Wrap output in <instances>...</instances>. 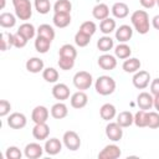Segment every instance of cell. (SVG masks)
Wrapping results in <instances>:
<instances>
[{
	"instance_id": "5bb4252c",
	"label": "cell",
	"mask_w": 159,
	"mask_h": 159,
	"mask_svg": "<svg viewBox=\"0 0 159 159\" xmlns=\"http://www.w3.org/2000/svg\"><path fill=\"white\" fill-rule=\"evenodd\" d=\"M88 102V96L83 92V91H78V92H75L72 96H71V106L76 109H81L83 108Z\"/></svg>"
},
{
	"instance_id": "b9f144b4",
	"label": "cell",
	"mask_w": 159,
	"mask_h": 159,
	"mask_svg": "<svg viewBox=\"0 0 159 159\" xmlns=\"http://www.w3.org/2000/svg\"><path fill=\"white\" fill-rule=\"evenodd\" d=\"M147 127L155 129L159 128V113L158 112H148V124Z\"/></svg>"
},
{
	"instance_id": "816d5d0a",
	"label": "cell",
	"mask_w": 159,
	"mask_h": 159,
	"mask_svg": "<svg viewBox=\"0 0 159 159\" xmlns=\"http://www.w3.org/2000/svg\"><path fill=\"white\" fill-rule=\"evenodd\" d=\"M1 9H4L5 7V0H1V6H0Z\"/></svg>"
},
{
	"instance_id": "836d02e7",
	"label": "cell",
	"mask_w": 159,
	"mask_h": 159,
	"mask_svg": "<svg viewBox=\"0 0 159 159\" xmlns=\"http://www.w3.org/2000/svg\"><path fill=\"white\" fill-rule=\"evenodd\" d=\"M130 53H132V50H130V47H129L125 42L119 43V45L116 47V50H114L116 57H118V58H120V60L128 58V57L130 56Z\"/></svg>"
},
{
	"instance_id": "83f0119b",
	"label": "cell",
	"mask_w": 159,
	"mask_h": 159,
	"mask_svg": "<svg viewBox=\"0 0 159 159\" xmlns=\"http://www.w3.org/2000/svg\"><path fill=\"white\" fill-rule=\"evenodd\" d=\"M16 24V17L11 12H2L0 15V26L4 29L14 27Z\"/></svg>"
},
{
	"instance_id": "4fadbf2b",
	"label": "cell",
	"mask_w": 159,
	"mask_h": 159,
	"mask_svg": "<svg viewBox=\"0 0 159 159\" xmlns=\"http://www.w3.org/2000/svg\"><path fill=\"white\" fill-rule=\"evenodd\" d=\"M153 103H154V97H153V94H150L148 92H142L137 97V104L140 109L148 111L153 107Z\"/></svg>"
},
{
	"instance_id": "ac0fdd59",
	"label": "cell",
	"mask_w": 159,
	"mask_h": 159,
	"mask_svg": "<svg viewBox=\"0 0 159 159\" xmlns=\"http://www.w3.org/2000/svg\"><path fill=\"white\" fill-rule=\"evenodd\" d=\"M133 36V29L129 25H120L116 30V39L119 42H127Z\"/></svg>"
},
{
	"instance_id": "d6a6232c",
	"label": "cell",
	"mask_w": 159,
	"mask_h": 159,
	"mask_svg": "<svg viewBox=\"0 0 159 159\" xmlns=\"http://www.w3.org/2000/svg\"><path fill=\"white\" fill-rule=\"evenodd\" d=\"M17 32H20L22 36H25L27 40H31L35 36V26L30 22H24L22 25H20V27L17 29Z\"/></svg>"
},
{
	"instance_id": "44dd1931",
	"label": "cell",
	"mask_w": 159,
	"mask_h": 159,
	"mask_svg": "<svg viewBox=\"0 0 159 159\" xmlns=\"http://www.w3.org/2000/svg\"><path fill=\"white\" fill-rule=\"evenodd\" d=\"M68 114V109H67V106L62 102H58V103H55L52 107H51V116L55 118V119H63L65 117H67Z\"/></svg>"
},
{
	"instance_id": "7402d4cb",
	"label": "cell",
	"mask_w": 159,
	"mask_h": 159,
	"mask_svg": "<svg viewBox=\"0 0 159 159\" xmlns=\"http://www.w3.org/2000/svg\"><path fill=\"white\" fill-rule=\"evenodd\" d=\"M92 15H93L94 19L102 21V20H104V19H107V17L109 16V7H108L106 4L99 2V4H97V5L92 9Z\"/></svg>"
},
{
	"instance_id": "d590c367",
	"label": "cell",
	"mask_w": 159,
	"mask_h": 159,
	"mask_svg": "<svg viewBox=\"0 0 159 159\" xmlns=\"http://www.w3.org/2000/svg\"><path fill=\"white\" fill-rule=\"evenodd\" d=\"M134 124L139 128H144L148 124V112L144 109L138 111L134 114Z\"/></svg>"
},
{
	"instance_id": "1f68e13d",
	"label": "cell",
	"mask_w": 159,
	"mask_h": 159,
	"mask_svg": "<svg viewBox=\"0 0 159 159\" xmlns=\"http://www.w3.org/2000/svg\"><path fill=\"white\" fill-rule=\"evenodd\" d=\"M58 56H61V57H70V58L76 60V57H77V50H76L72 45L65 43V45H62V46L60 47V50H58Z\"/></svg>"
},
{
	"instance_id": "277c9868",
	"label": "cell",
	"mask_w": 159,
	"mask_h": 159,
	"mask_svg": "<svg viewBox=\"0 0 159 159\" xmlns=\"http://www.w3.org/2000/svg\"><path fill=\"white\" fill-rule=\"evenodd\" d=\"M92 82H93L92 75L87 71H80L73 76V84L80 91L88 89L92 86Z\"/></svg>"
},
{
	"instance_id": "ee69618b",
	"label": "cell",
	"mask_w": 159,
	"mask_h": 159,
	"mask_svg": "<svg viewBox=\"0 0 159 159\" xmlns=\"http://www.w3.org/2000/svg\"><path fill=\"white\" fill-rule=\"evenodd\" d=\"M27 41H29V40H27L25 36H22L20 32L16 31V34H14V47H16V48H22V47L26 46Z\"/></svg>"
},
{
	"instance_id": "cb8c5ba5",
	"label": "cell",
	"mask_w": 159,
	"mask_h": 159,
	"mask_svg": "<svg viewBox=\"0 0 159 159\" xmlns=\"http://www.w3.org/2000/svg\"><path fill=\"white\" fill-rule=\"evenodd\" d=\"M117 123L122 127V128H127L130 127L134 123V116L129 112V111H123L117 116Z\"/></svg>"
},
{
	"instance_id": "d4e9b609",
	"label": "cell",
	"mask_w": 159,
	"mask_h": 159,
	"mask_svg": "<svg viewBox=\"0 0 159 159\" xmlns=\"http://www.w3.org/2000/svg\"><path fill=\"white\" fill-rule=\"evenodd\" d=\"M140 65H142V63H140V61H139L138 58H135V57L129 58V57H128V60H125V61L123 62L122 67H123L124 72H127V73H135L137 71H139Z\"/></svg>"
},
{
	"instance_id": "f1b7e54d",
	"label": "cell",
	"mask_w": 159,
	"mask_h": 159,
	"mask_svg": "<svg viewBox=\"0 0 159 159\" xmlns=\"http://www.w3.org/2000/svg\"><path fill=\"white\" fill-rule=\"evenodd\" d=\"M113 46H114L113 39H112L111 36H107V35L102 36V37L98 39V41H97V47H98V50H99V51H103V52H107V51L112 50Z\"/></svg>"
},
{
	"instance_id": "4316f807",
	"label": "cell",
	"mask_w": 159,
	"mask_h": 159,
	"mask_svg": "<svg viewBox=\"0 0 159 159\" xmlns=\"http://www.w3.org/2000/svg\"><path fill=\"white\" fill-rule=\"evenodd\" d=\"M51 42L46 37H42V36H37L36 40H35V48L37 52L40 53H46L48 50H50V46H51Z\"/></svg>"
},
{
	"instance_id": "60d3db41",
	"label": "cell",
	"mask_w": 159,
	"mask_h": 159,
	"mask_svg": "<svg viewBox=\"0 0 159 159\" xmlns=\"http://www.w3.org/2000/svg\"><path fill=\"white\" fill-rule=\"evenodd\" d=\"M96 30H97V26H96V24L93 21H84L80 26V31H82V32H84V34H87L89 36L94 35Z\"/></svg>"
},
{
	"instance_id": "e0dca14e",
	"label": "cell",
	"mask_w": 159,
	"mask_h": 159,
	"mask_svg": "<svg viewBox=\"0 0 159 159\" xmlns=\"http://www.w3.org/2000/svg\"><path fill=\"white\" fill-rule=\"evenodd\" d=\"M45 152L48 154V155H56L61 152L62 149V143L60 142V139L57 138H50L46 140L45 143V147H43Z\"/></svg>"
},
{
	"instance_id": "ffe728a7",
	"label": "cell",
	"mask_w": 159,
	"mask_h": 159,
	"mask_svg": "<svg viewBox=\"0 0 159 159\" xmlns=\"http://www.w3.org/2000/svg\"><path fill=\"white\" fill-rule=\"evenodd\" d=\"M111 11H112V14H113L114 17H117V19H124L129 14V7H128V5L125 2H120L119 1V2H114L113 4Z\"/></svg>"
},
{
	"instance_id": "8d00e7d4",
	"label": "cell",
	"mask_w": 159,
	"mask_h": 159,
	"mask_svg": "<svg viewBox=\"0 0 159 159\" xmlns=\"http://www.w3.org/2000/svg\"><path fill=\"white\" fill-rule=\"evenodd\" d=\"M72 4L70 0H57L53 5L55 12H71Z\"/></svg>"
},
{
	"instance_id": "e575fe53",
	"label": "cell",
	"mask_w": 159,
	"mask_h": 159,
	"mask_svg": "<svg viewBox=\"0 0 159 159\" xmlns=\"http://www.w3.org/2000/svg\"><path fill=\"white\" fill-rule=\"evenodd\" d=\"M99 30L104 35H109L112 31L116 30V20H113L111 17H107V19L102 20L101 24H99Z\"/></svg>"
},
{
	"instance_id": "7bdbcfd3",
	"label": "cell",
	"mask_w": 159,
	"mask_h": 159,
	"mask_svg": "<svg viewBox=\"0 0 159 159\" xmlns=\"http://www.w3.org/2000/svg\"><path fill=\"white\" fill-rule=\"evenodd\" d=\"M58 66L61 70L63 71H68L71 70L73 66H75V60L73 58H70V57H61L58 58Z\"/></svg>"
},
{
	"instance_id": "f546056e",
	"label": "cell",
	"mask_w": 159,
	"mask_h": 159,
	"mask_svg": "<svg viewBox=\"0 0 159 159\" xmlns=\"http://www.w3.org/2000/svg\"><path fill=\"white\" fill-rule=\"evenodd\" d=\"M0 43H1V51L9 50L11 46H14V34L2 31L0 35Z\"/></svg>"
},
{
	"instance_id": "f6af8a7d",
	"label": "cell",
	"mask_w": 159,
	"mask_h": 159,
	"mask_svg": "<svg viewBox=\"0 0 159 159\" xmlns=\"http://www.w3.org/2000/svg\"><path fill=\"white\" fill-rule=\"evenodd\" d=\"M22 155V153L20 152V149L17 147H9L6 149V153H5V157L7 159H20Z\"/></svg>"
},
{
	"instance_id": "484cf974",
	"label": "cell",
	"mask_w": 159,
	"mask_h": 159,
	"mask_svg": "<svg viewBox=\"0 0 159 159\" xmlns=\"http://www.w3.org/2000/svg\"><path fill=\"white\" fill-rule=\"evenodd\" d=\"M116 113H117L116 107H114L113 104H111V103H104V104L101 107V109H99V116H101V118L104 119V120H111V119H113V118L116 117Z\"/></svg>"
},
{
	"instance_id": "5b68a950",
	"label": "cell",
	"mask_w": 159,
	"mask_h": 159,
	"mask_svg": "<svg viewBox=\"0 0 159 159\" xmlns=\"http://www.w3.org/2000/svg\"><path fill=\"white\" fill-rule=\"evenodd\" d=\"M62 140H63V144L67 149L70 150H77L80 149L81 147V139H80V135L73 132V130H67L63 133V137H62Z\"/></svg>"
},
{
	"instance_id": "9a60e30c",
	"label": "cell",
	"mask_w": 159,
	"mask_h": 159,
	"mask_svg": "<svg viewBox=\"0 0 159 159\" xmlns=\"http://www.w3.org/2000/svg\"><path fill=\"white\" fill-rule=\"evenodd\" d=\"M48 134H50V127L45 123H37L35 124L34 129H32V135L35 139L37 140H45L48 138Z\"/></svg>"
},
{
	"instance_id": "30bf717a",
	"label": "cell",
	"mask_w": 159,
	"mask_h": 159,
	"mask_svg": "<svg viewBox=\"0 0 159 159\" xmlns=\"http://www.w3.org/2000/svg\"><path fill=\"white\" fill-rule=\"evenodd\" d=\"M50 112L45 106H36L31 113V119L35 124L37 123H45L48 119Z\"/></svg>"
},
{
	"instance_id": "52a82bcc",
	"label": "cell",
	"mask_w": 159,
	"mask_h": 159,
	"mask_svg": "<svg viewBox=\"0 0 159 159\" xmlns=\"http://www.w3.org/2000/svg\"><path fill=\"white\" fill-rule=\"evenodd\" d=\"M106 135L112 142H118L123 137V129L117 122H109L106 125Z\"/></svg>"
},
{
	"instance_id": "603a6c76",
	"label": "cell",
	"mask_w": 159,
	"mask_h": 159,
	"mask_svg": "<svg viewBox=\"0 0 159 159\" xmlns=\"http://www.w3.org/2000/svg\"><path fill=\"white\" fill-rule=\"evenodd\" d=\"M26 70L31 73H39L43 71V61L39 57H31L26 61Z\"/></svg>"
},
{
	"instance_id": "7a4b0ae2",
	"label": "cell",
	"mask_w": 159,
	"mask_h": 159,
	"mask_svg": "<svg viewBox=\"0 0 159 159\" xmlns=\"http://www.w3.org/2000/svg\"><path fill=\"white\" fill-rule=\"evenodd\" d=\"M94 88L97 91V93H99L101 96H108V94H112L116 89V81L109 77V76H99L97 80H96V83H94Z\"/></svg>"
},
{
	"instance_id": "74e56055",
	"label": "cell",
	"mask_w": 159,
	"mask_h": 159,
	"mask_svg": "<svg viewBox=\"0 0 159 159\" xmlns=\"http://www.w3.org/2000/svg\"><path fill=\"white\" fill-rule=\"evenodd\" d=\"M42 77L46 82H50V83H55L57 80H58V72L57 70H55L53 67H47L42 71Z\"/></svg>"
},
{
	"instance_id": "ba28073f",
	"label": "cell",
	"mask_w": 159,
	"mask_h": 159,
	"mask_svg": "<svg viewBox=\"0 0 159 159\" xmlns=\"http://www.w3.org/2000/svg\"><path fill=\"white\" fill-rule=\"evenodd\" d=\"M120 154H122V152L118 145L108 144L98 153V158L99 159H117L120 157Z\"/></svg>"
},
{
	"instance_id": "f907efd6",
	"label": "cell",
	"mask_w": 159,
	"mask_h": 159,
	"mask_svg": "<svg viewBox=\"0 0 159 159\" xmlns=\"http://www.w3.org/2000/svg\"><path fill=\"white\" fill-rule=\"evenodd\" d=\"M153 107L159 112V94H158V96H154V103H153Z\"/></svg>"
},
{
	"instance_id": "8992f818",
	"label": "cell",
	"mask_w": 159,
	"mask_h": 159,
	"mask_svg": "<svg viewBox=\"0 0 159 159\" xmlns=\"http://www.w3.org/2000/svg\"><path fill=\"white\" fill-rule=\"evenodd\" d=\"M132 82H133V86H134L135 88H138V89H144V88L148 87V84H149V82H150V73H149L148 71H144V70L137 71V72L134 73V76H133Z\"/></svg>"
},
{
	"instance_id": "2e32d148",
	"label": "cell",
	"mask_w": 159,
	"mask_h": 159,
	"mask_svg": "<svg viewBox=\"0 0 159 159\" xmlns=\"http://www.w3.org/2000/svg\"><path fill=\"white\" fill-rule=\"evenodd\" d=\"M52 21L56 27L63 29L71 24V15H70V12H55Z\"/></svg>"
},
{
	"instance_id": "bcb514c9",
	"label": "cell",
	"mask_w": 159,
	"mask_h": 159,
	"mask_svg": "<svg viewBox=\"0 0 159 159\" xmlns=\"http://www.w3.org/2000/svg\"><path fill=\"white\" fill-rule=\"evenodd\" d=\"M11 109V104L10 102H7L6 99H1L0 101V117H5L10 113Z\"/></svg>"
},
{
	"instance_id": "8fae6325",
	"label": "cell",
	"mask_w": 159,
	"mask_h": 159,
	"mask_svg": "<svg viewBox=\"0 0 159 159\" xmlns=\"http://www.w3.org/2000/svg\"><path fill=\"white\" fill-rule=\"evenodd\" d=\"M43 150L45 149L39 143H29L24 149V154L27 159H37L42 155Z\"/></svg>"
},
{
	"instance_id": "ab89813d",
	"label": "cell",
	"mask_w": 159,
	"mask_h": 159,
	"mask_svg": "<svg viewBox=\"0 0 159 159\" xmlns=\"http://www.w3.org/2000/svg\"><path fill=\"white\" fill-rule=\"evenodd\" d=\"M89 41H91V36L87 35V34H84V32H82V31H80V30L75 35V42L80 47H86L89 43Z\"/></svg>"
},
{
	"instance_id": "c3c4849f",
	"label": "cell",
	"mask_w": 159,
	"mask_h": 159,
	"mask_svg": "<svg viewBox=\"0 0 159 159\" xmlns=\"http://www.w3.org/2000/svg\"><path fill=\"white\" fill-rule=\"evenodd\" d=\"M140 5L145 9H152L154 7V5L157 4V0H139Z\"/></svg>"
},
{
	"instance_id": "7dc6e473",
	"label": "cell",
	"mask_w": 159,
	"mask_h": 159,
	"mask_svg": "<svg viewBox=\"0 0 159 159\" xmlns=\"http://www.w3.org/2000/svg\"><path fill=\"white\" fill-rule=\"evenodd\" d=\"M150 93L153 96H158L159 94V78H155L150 83Z\"/></svg>"
},
{
	"instance_id": "f35d334b",
	"label": "cell",
	"mask_w": 159,
	"mask_h": 159,
	"mask_svg": "<svg viewBox=\"0 0 159 159\" xmlns=\"http://www.w3.org/2000/svg\"><path fill=\"white\" fill-rule=\"evenodd\" d=\"M35 9L39 14H47L51 10V2L50 0H35Z\"/></svg>"
},
{
	"instance_id": "7c38bea8",
	"label": "cell",
	"mask_w": 159,
	"mask_h": 159,
	"mask_svg": "<svg viewBox=\"0 0 159 159\" xmlns=\"http://www.w3.org/2000/svg\"><path fill=\"white\" fill-rule=\"evenodd\" d=\"M98 66L104 70V71H111V70H114L116 66H117V60L114 56L112 55H108V53H104L102 56L98 57Z\"/></svg>"
},
{
	"instance_id": "d6986e66",
	"label": "cell",
	"mask_w": 159,
	"mask_h": 159,
	"mask_svg": "<svg viewBox=\"0 0 159 159\" xmlns=\"http://www.w3.org/2000/svg\"><path fill=\"white\" fill-rule=\"evenodd\" d=\"M52 96L58 101H65L70 97V88L65 83H57L52 88Z\"/></svg>"
},
{
	"instance_id": "6da1fadb",
	"label": "cell",
	"mask_w": 159,
	"mask_h": 159,
	"mask_svg": "<svg viewBox=\"0 0 159 159\" xmlns=\"http://www.w3.org/2000/svg\"><path fill=\"white\" fill-rule=\"evenodd\" d=\"M130 21L134 26V29L137 30L138 34L140 35H145L149 32V15L147 11L144 10H135L132 16H130Z\"/></svg>"
},
{
	"instance_id": "681fc988",
	"label": "cell",
	"mask_w": 159,
	"mask_h": 159,
	"mask_svg": "<svg viewBox=\"0 0 159 159\" xmlns=\"http://www.w3.org/2000/svg\"><path fill=\"white\" fill-rule=\"evenodd\" d=\"M152 25L155 30H159V15H155L152 20Z\"/></svg>"
},
{
	"instance_id": "9c48e42d",
	"label": "cell",
	"mask_w": 159,
	"mask_h": 159,
	"mask_svg": "<svg viewBox=\"0 0 159 159\" xmlns=\"http://www.w3.org/2000/svg\"><path fill=\"white\" fill-rule=\"evenodd\" d=\"M27 119L25 117V114L19 113V112H14L9 116L7 118V125L12 129H21L26 125Z\"/></svg>"
},
{
	"instance_id": "3957f363",
	"label": "cell",
	"mask_w": 159,
	"mask_h": 159,
	"mask_svg": "<svg viewBox=\"0 0 159 159\" xmlns=\"http://www.w3.org/2000/svg\"><path fill=\"white\" fill-rule=\"evenodd\" d=\"M12 5L15 9V15L20 20H29L32 16V6L30 0H12Z\"/></svg>"
},
{
	"instance_id": "f5cc1de1",
	"label": "cell",
	"mask_w": 159,
	"mask_h": 159,
	"mask_svg": "<svg viewBox=\"0 0 159 159\" xmlns=\"http://www.w3.org/2000/svg\"><path fill=\"white\" fill-rule=\"evenodd\" d=\"M157 5H158V6H159V0H157Z\"/></svg>"
},
{
	"instance_id": "4dcf8cb0",
	"label": "cell",
	"mask_w": 159,
	"mask_h": 159,
	"mask_svg": "<svg viewBox=\"0 0 159 159\" xmlns=\"http://www.w3.org/2000/svg\"><path fill=\"white\" fill-rule=\"evenodd\" d=\"M37 36H42V37H46L50 41H52L55 39V30L48 24H42L37 29Z\"/></svg>"
}]
</instances>
